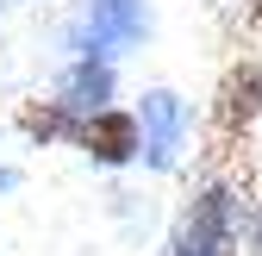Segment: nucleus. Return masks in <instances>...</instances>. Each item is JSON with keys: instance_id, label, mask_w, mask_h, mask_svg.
Listing matches in <instances>:
<instances>
[{"instance_id": "nucleus-1", "label": "nucleus", "mask_w": 262, "mask_h": 256, "mask_svg": "<svg viewBox=\"0 0 262 256\" xmlns=\"http://www.w3.org/2000/svg\"><path fill=\"white\" fill-rule=\"evenodd\" d=\"M244 219H250V200L237 194V187H231V181H206L200 194L187 200L175 256H237V244H244Z\"/></svg>"}, {"instance_id": "nucleus-2", "label": "nucleus", "mask_w": 262, "mask_h": 256, "mask_svg": "<svg viewBox=\"0 0 262 256\" xmlns=\"http://www.w3.org/2000/svg\"><path fill=\"white\" fill-rule=\"evenodd\" d=\"M138 125H144V163H150V169H175V156H181V144H187V132H193L187 100H181L175 88H150Z\"/></svg>"}, {"instance_id": "nucleus-3", "label": "nucleus", "mask_w": 262, "mask_h": 256, "mask_svg": "<svg viewBox=\"0 0 262 256\" xmlns=\"http://www.w3.org/2000/svg\"><path fill=\"white\" fill-rule=\"evenodd\" d=\"M150 7L144 0H88V31H81V56H119L131 44H144Z\"/></svg>"}, {"instance_id": "nucleus-4", "label": "nucleus", "mask_w": 262, "mask_h": 256, "mask_svg": "<svg viewBox=\"0 0 262 256\" xmlns=\"http://www.w3.org/2000/svg\"><path fill=\"white\" fill-rule=\"evenodd\" d=\"M75 150H88L100 169H125L144 156V125H138V113H119V106L88 113L81 132H75Z\"/></svg>"}, {"instance_id": "nucleus-5", "label": "nucleus", "mask_w": 262, "mask_h": 256, "mask_svg": "<svg viewBox=\"0 0 262 256\" xmlns=\"http://www.w3.org/2000/svg\"><path fill=\"white\" fill-rule=\"evenodd\" d=\"M212 119H219V132L225 138H237L250 132V125L262 119V56H244L231 75L219 81V100H212Z\"/></svg>"}, {"instance_id": "nucleus-6", "label": "nucleus", "mask_w": 262, "mask_h": 256, "mask_svg": "<svg viewBox=\"0 0 262 256\" xmlns=\"http://www.w3.org/2000/svg\"><path fill=\"white\" fill-rule=\"evenodd\" d=\"M56 100L69 106V113H106V100H113V62H100V56H75L69 69H62V81H56Z\"/></svg>"}, {"instance_id": "nucleus-7", "label": "nucleus", "mask_w": 262, "mask_h": 256, "mask_svg": "<svg viewBox=\"0 0 262 256\" xmlns=\"http://www.w3.org/2000/svg\"><path fill=\"white\" fill-rule=\"evenodd\" d=\"M19 125H25V138H38V144H75V132H81V113H69L62 100H31L25 113H19Z\"/></svg>"}, {"instance_id": "nucleus-8", "label": "nucleus", "mask_w": 262, "mask_h": 256, "mask_svg": "<svg viewBox=\"0 0 262 256\" xmlns=\"http://www.w3.org/2000/svg\"><path fill=\"white\" fill-rule=\"evenodd\" d=\"M244 250L250 256H262V200L250 206V219H244Z\"/></svg>"}, {"instance_id": "nucleus-9", "label": "nucleus", "mask_w": 262, "mask_h": 256, "mask_svg": "<svg viewBox=\"0 0 262 256\" xmlns=\"http://www.w3.org/2000/svg\"><path fill=\"white\" fill-rule=\"evenodd\" d=\"M250 19H256V25H262V0H256V7H250Z\"/></svg>"}]
</instances>
